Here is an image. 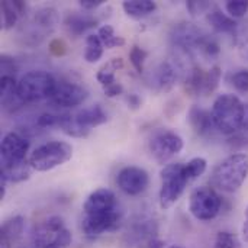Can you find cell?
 <instances>
[{"label":"cell","mask_w":248,"mask_h":248,"mask_svg":"<svg viewBox=\"0 0 248 248\" xmlns=\"http://www.w3.org/2000/svg\"><path fill=\"white\" fill-rule=\"evenodd\" d=\"M122 211L115 193L106 187L92 192L83 203L81 230L89 240L115 231L121 222Z\"/></svg>","instance_id":"obj_1"},{"label":"cell","mask_w":248,"mask_h":248,"mask_svg":"<svg viewBox=\"0 0 248 248\" xmlns=\"http://www.w3.org/2000/svg\"><path fill=\"white\" fill-rule=\"evenodd\" d=\"M170 41L176 49L192 58L203 57L211 60L218 57L221 51L219 44L214 38L190 22L177 23L170 33Z\"/></svg>","instance_id":"obj_2"},{"label":"cell","mask_w":248,"mask_h":248,"mask_svg":"<svg viewBox=\"0 0 248 248\" xmlns=\"http://www.w3.org/2000/svg\"><path fill=\"white\" fill-rule=\"evenodd\" d=\"M248 177V154H231L219 161L211 173V185L222 192H237Z\"/></svg>","instance_id":"obj_3"},{"label":"cell","mask_w":248,"mask_h":248,"mask_svg":"<svg viewBox=\"0 0 248 248\" xmlns=\"http://www.w3.org/2000/svg\"><path fill=\"white\" fill-rule=\"evenodd\" d=\"M246 113V105L238 96L232 93H224L218 96L212 105V119L217 131L224 135H232L243 126Z\"/></svg>","instance_id":"obj_4"},{"label":"cell","mask_w":248,"mask_h":248,"mask_svg":"<svg viewBox=\"0 0 248 248\" xmlns=\"http://www.w3.org/2000/svg\"><path fill=\"white\" fill-rule=\"evenodd\" d=\"M57 80L44 70H32L25 73L17 81V96L23 103H36L49 100Z\"/></svg>","instance_id":"obj_5"},{"label":"cell","mask_w":248,"mask_h":248,"mask_svg":"<svg viewBox=\"0 0 248 248\" xmlns=\"http://www.w3.org/2000/svg\"><path fill=\"white\" fill-rule=\"evenodd\" d=\"M73 241L70 230L60 217H49L33 227L31 243L33 248H67Z\"/></svg>","instance_id":"obj_6"},{"label":"cell","mask_w":248,"mask_h":248,"mask_svg":"<svg viewBox=\"0 0 248 248\" xmlns=\"http://www.w3.org/2000/svg\"><path fill=\"white\" fill-rule=\"evenodd\" d=\"M161 189L158 193V203L163 211L170 209L185 193V189L190 183L185 171L183 163L166 164L160 173Z\"/></svg>","instance_id":"obj_7"},{"label":"cell","mask_w":248,"mask_h":248,"mask_svg":"<svg viewBox=\"0 0 248 248\" xmlns=\"http://www.w3.org/2000/svg\"><path fill=\"white\" fill-rule=\"evenodd\" d=\"M108 122V113L103 110L100 105H93L89 108H83L76 113H68L60 129L73 138H86L90 131L99 125Z\"/></svg>","instance_id":"obj_8"},{"label":"cell","mask_w":248,"mask_h":248,"mask_svg":"<svg viewBox=\"0 0 248 248\" xmlns=\"http://www.w3.org/2000/svg\"><path fill=\"white\" fill-rule=\"evenodd\" d=\"M73 157V147L64 141H48L36 147L29 160L33 171H49L70 161Z\"/></svg>","instance_id":"obj_9"},{"label":"cell","mask_w":248,"mask_h":248,"mask_svg":"<svg viewBox=\"0 0 248 248\" xmlns=\"http://www.w3.org/2000/svg\"><path fill=\"white\" fill-rule=\"evenodd\" d=\"M222 208V199L214 187L199 186L189 198V211L198 221L215 219Z\"/></svg>","instance_id":"obj_10"},{"label":"cell","mask_w":248,"mask_h":248,"mask_svg":"<svg viewBox=\"0 0 248 248\" xmlns=\"http://www.w3.org/2000/svg\"><path fill=\"white\" fill-rule=\"evenodd\" d=\"M221 74L222 71L218 65H214L209 70L193 65L185 77V90L190 96H209L218 89Z\"/></svg>","instance_id":"obj_11"},{"label":"cell","mask_w":248,"mask_h":248,"mask_svg":"<svg viewBox=\"0 0 248 248\" xmlns=\"http://www.w3.org/2000/svg\"><path fill=\"white\" fill-rule=\"evenodd\" d=\"M29 151V141L17 132H9L3 137L0 145V163L1 171H9L23 163H26V154Z\"/></svg>","instance_id":"obj_12"},{"label":"cell","mask_w":248,"mask_h":248,"mask_svg":"<svg viewBox=\"0 0 248 248\" xmlns=\"http://www.w3.org/2000/svg\"><path fill=\"white\" fill-rule=\"evenodd\" d=\"M183 138L170 129H160L153 134L148 141V148L154 160L160 164H166L174 155L183 150Z\"/></svg>","instance_id":"obj_13"},{"label":"cell","mask_w":248,"mask_h":248,"mask_svg":"<svg viewBox=\"0 0 248 248\" xmlns=\"http://www.w3.org/2000/svg\"><path fill=\"white\" fill-rule=\"evenodd\" d=\"M87 96H89V92L84 86L78 83L61 80V81H57L55 89L48 102L55 108L68 109V108H76L81 105L87 99Z\"/></svg>","instance_id":"obj_14"},{"label":"cell","mask_w":248,"mask_h":248,"mask_svg":"<svg viewBox=\"0 0 248 248\" xmlns=\"http://www.w3.org/2000/svg\"><path fill=\"white\" fill-rule=\"evenodd\" d=\"M148 183H150L148 173L141 167L128 166V167H124L118 174L119 189L129 196L141 195L148 187Z\"/></svg>","instance_id":"obj_15"},{"label":"cell","mask_w":248,"mask_h":248,"mask_svg":"<svg viewBox=\"0 0 248 248\" xmlns=\"http://www.w3.org/2000/svg\"><path fill=\"white\" fill-rule=\"evenodd\" d=\"M177 78H179L177 65L171 61H163L147 76V83L154 92L166 93L174 87Z\"/></svg>","instance_id":"obj_16"},{"label":"cell","mask_w":248,"mask_h":248,"mask_svg":"<svg viewBox=\"0 0 248 248\" xmlns=\"http://www.w3.org/2000/svg\"><path fill=\"white\" fill-rule=\"evenodd\" d=\"M122 65H124V62L121 58H112L96 74V78L100 83V86L108 97H116L124 93V87L116 80V76H115V71H118V68H121Z\"/></svg>","instance_id":"obj_17"},{"label":"cell","mask_w":248,"mask_h":248,"mask_svg":"<svg viewBox=\"0 0 248 248\" xmlns=\"http://www.w3.org/2000/svg\"><path fill=\"white\" fill-rule=\"evenodd\" d=\"M187 122L193 132L199 137H211L217 128L212 119V115L209 110L201 108V106H192L187 112Z\"/></svg>","instance_id":"obj_18"},{"label":"cell","mask_w":248,"mask_h":248,"mask_svg":"<svg viewBox=\"0 0 248 248\" xmlns=\"http://www.w3.org/2000/svg\"><path fill=\"white\" fill-rule=\"evenodd\" d=\"M97 19L87 15V13H78V12H73V13H68L65 16V20H64V25L68 31V33H71L73 36H80L83 35L86 31L94 28L97 25Z\"/></svg>","instance_id":"obj_19"},{"label":"cell","mask_w":248,"mask_h":248,"mask_svg":"<svg viewBox=\"0 0 248 248\" xmlns=\"http://www.w3.org/2000/svg\"><path fill=\"white\" fill-rule=\"evenodd\" d=\"M206 20L208 23L219 33H234L237 29V22L231 16L222 13V10L218 6H214L208 10L206 13Z\"/></svg>","instance_id":"obj_20"},{"label":"cell","mask_w":248,"mask_h":248,"mask_svg":"<svg viewBox=\"0 0 248 248\" xmlns=\"http://www.w3.org/2000/svg\"><path fill=\"white\" fill-rule=\"evenodd\" d=\"M1 22H3V29L9 31L12 29L17 20H19V16L25 13L26 10V4L23 1H9V0H4L1 1Z\"/></svg>","instance_id":"obj_21"},{"label":"cell","mask_w":248,"mask_h":248,"mask_svg":"<svg viewBox=\"0 0 248 248\" xmlns=\"http://www.w3.org/2000/svg\"><path fill=\"white\" fill-rule=\"evenodd\" d=\"M25 228V219L20 215H16L7 221H4V224L1 225L0 230V243H6L9 246H12L15 241H17L23 232Z\"/></svg>","instance_id":"obj_22"},{"label":"cell","mask_w":248,"mask_h":248,"mask_svg":"<svg viewBox=\"0 0 248 248\" xmlns=\"http://www.w3.org/2000/svg\"><path fill=\"white\" fill-rule=\"evenodd\" d=\"M124 12L132 19H142L155 12L157 4L151 0H126L122 3Z\"/></svg>","instance_id":"obj_23"},{"label":"cell","mask_w":248,"mask_h":248,"mask_svg":"<svg viewBox=\"0 0 248 248\" xmlns=\"http://www.w3.org/2000/svg\"><path fill=\"white\" fill-rule=\"evenodd\" d=\"M103 44L97 33H90L86 36V49H84V60L90 64L97 62L103 55Z\"/></svg>","instance_id":"obj_24"},{"label":"cell","mask_w":248,"mask_h":248,"mask_svg":"<svg viewBox=\"0 0 248 248\" xmlns=\"http://www.w3.org/2000/svg\"><path fill=\"white\" fill-rule=\"evenodd\" d=\"M97 35L103 44V46L106 49H112V48H116V46H122L125 45V39L122 36H118L115 33V29L110 26V25H103L99 28L97 31Z\"/></svg>","instance_id":"obj_25"},{"label":"cell","mask_w":248,"mask_h":248,"mask_svg":"<svg viewBox=\"0 0 248 248\" xmlns=\"http://www.w3.org/2000/svg\"><path fill=\"white\" fill-rule=\"evenodd\" d=\"M32 171H33V169L31 167L29 160H28L26 163H23V164H20V166H17L9 171H0V174H3L9 183H20V182L28 180L31 177Z\"/></svg>","instance_id":"obj_26"},{"label":"cell","mask_w":248,"mask_h":248,"mask_svg":"<svg viewBox=\"0 0 248 248\" xmlns=\"http://www.w3.org/2000/svg\"><path fill=\"white\" fill-rule=\"evenodd\" d=\"M206 167H208V161L203 157H195V158L189 160L185 164V171L187 174L189 182L192 183L193 180L199 179L206 171Z\"/></svg>","instance_id":"obj_27"},{"label":"cell","mask_w":248,"mask_h":248,"mask_svg":"<svg viewBox=\"0 0 248 248\" xmlns=\"http://www.w3.org/2000/svg\"><path fill=\"white\" fill-rule=\"evenodd\" d=\"M225 10L232 19H240L248 13V0H230L225 3Z\"/></svg>","instance_id":"obj_28"},{"label":"cell","mask_w":248,"mask_h":248,"mask_svg":"<svg viewBox=\"0 0 248 248\" xmlns=\"http://www.w3.org/2000/svg\"><path fill=\"white\" fill-rule=\"evenodd\" d=\"M148 57V52L138 46V45H134L131 52H129V60H131V64L134 65V68L138 71V73H142L144 71V64H145V60Z\"/></svg>","instance_id":"obj_29"},{"label":"cell","mask_w":248,"mask_h":248,"mask_svg":"<svg viewBox=\"0 0 248 248\" xmlns=\"http://www.w3.org/2000/svg\"><path fill=\"white\" fill-rule=\"evenodd\" d=\"M60 119H61V113L45 112V113H41L39 116H36V119H35V126L39 128V129L54 128V126H58Z\"/></svg>","instance_id":"obj_30"},{"label":"cell","mask_w":248,"mask_h":248,"mask_svg":"<svg viewBox=\"0 0 248 248\" xmlns=\"http://www.w3.org/2000/svg\"><path fill=\"white\" fill-rule=\"evenodd\" d=\"M230 83L231 86L240 92V93H247L248 92V70H238L230 76Z\"/></svg>","instance_id":"obj_31"},{"label":"cell","mask_w":248,"mask_h":248,"mask_svg":"<svg viewBox=\"0 0 248 248\" xmlns=\"http://www.w3.org/2000/svg\"><path fill=\"white\" fill-rule=\"evenodd\" d=\"M214 248H240V243L235 235H232L228 231H221L218 232Z\"/></svg>","instance_id":"obj_32"},{"label":"cell","mask_w":248,"mask_h":248,"mask_svg":"<svg viewBox=\"0 0 248 248\" xmlns=\"http://www.w3.org/2000/svg\"><path fill=\"white\" fill-rule=\"evenodd\" d=\"M211 7H212V3L209 1H187V9L192 15L208 13Z\"/></svg>","instance_id":"obj_33"},{"label":"cell","mask_w":248,"mask_h":248,"mask_svg":"<svg viewBox=\"0 0 248 248\" xmlns=\"http://www.w3.org/2000/svg\"><path fill=\"white\" fill-rule=\"evenodd\" d=\"M0 67H1V76H15V73H16L15 61L9 55H1Z\"/></svg>","instance_id":"obj_34"},{"label":"cell","mask_w":248,"mask_h":248,"mask_svg":"<svg viewBox=\"0 0 248 248\" xmlns=\"http://www.w3.org/2000/svg\"><path fill=\"white\" fill-rule=\"evenodd\" d=\"M228 145H230L232 150H238V147H240L241 150L248 148L247 134H246V137H244V135H234V138H231V140L228 141Z\"/></svg>","instance_id":"obj_35"},{"label":"cell","mask_w":248,"mask_h":248,"mask_svg":"<svg viewBox=\"0 0 248 248\" xmlns=\"http://www.w3.org/2000/svg\"><path fill=\"white\" fill-rule=\"evenodd\" d=\"M49 49H51V52L55 54V55H64L65 51H67V46H65V44H64L62 41L55 39V41H52V42L49 44Z\"/></svg>","instance_id":"obj_36"},{"label":"cell","mask_w":248,"mask_h":248,"mask_svg":"<svg viewBox=\"0 0 248 248\" xmlns=\"http://www.w3.org/2000/svg\"><path fill=\"white\" fill-rule=\"evenodd\" d=\"M78 3L84 10H94L103 4V0H80Z\"/></svg>","instance_id":"obj_37"},{"label":"cell","mask_w":248,"mask_h":248,"mask_svg":"<svg viewBox=\"0 0 248 248\" xmlns=\"http://www.w3.org/2000/svg\"><path fill=\"white\" fill-rule=\"evenodd\" d=\"M126 103H128V106L131 108V109H138L140 106H141V99H140V96L138 94H134V93H131V94H128L126 96Z\"/></svg>","instance_id":"obj_38"},{"label":"cell","mask_w":248,"mask_h":248,"mask_svg":"<svg viewBox=\"0 0 248 248\" xmlns=\"http://www.w3.org/2000/svg\"><path fill=\"white\" fill-rule=\"evenodd\" d=\"M164 241H161V240H158L157 237L155 238H151L148 243H147V246L145 247L147 248H164Z\"/></svg>","instance_id":"obj_39"},{"label":"cell","mask_w":248,"mask_h":248,"mask_svg":"<svg viewBox=\"0 0 248 248\" xmlns=\"http://www.w3.org/2000/svg\"><path fill=\"white\" fill-rule=\"evenodd\" d=\"M243 238L244 241L248 243V206L246 208V212H244V224H243Z\"/></svg>","instance_id":"obj_40"},{"label":"cell","mask_w":248,"mask_h":248,"mask_svg":"<svg viewBox=\"0 0 248 248\" xmlns=\"http://www.w3.org/2000/svg\"><path fill=\"white\" fill-rule=\"evenodd\" d=\"M240 55H241L244 60H247L248 61V38L241 44V46H240Z\"/></svg>","instance_id":"obj_41"},{"label":"cell","mask_w":248,"mask_h":248,"mask_svg":"<svg viewBox=\"0 0 248 248\" xmlns=\"http://www.w3.org/2000/svg\"><path fill=\"white\" fill-rule=\"evenodd\" d=\"M241 129L244 131V134L248 135V105H246V113H244V119H243V126Z\"/></svg>","instance_id":"obj_42"},{"label":"cell","mask_w":248,"mask_h":248,"mask_svg":"<svg viewBox=\"0 0 248 248\" xmlns=\"http://www.w3.org/2000/svg\"><path fill=\"white\" fill-rule=\"evenodd\" d=\"M169 248H185V247H182V246H170Z\"/></svg>","instance_id":"obj_43"}]
</instances>
